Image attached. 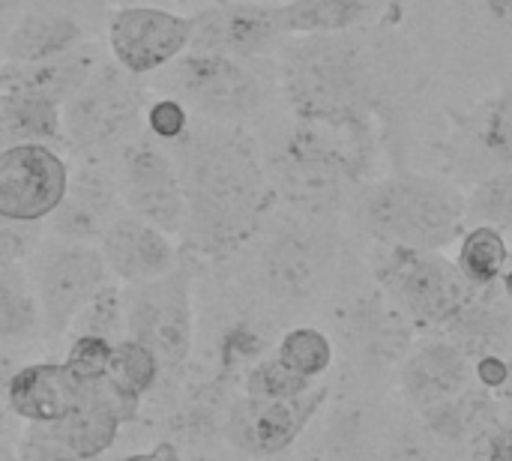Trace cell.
<instances>
[{"instance_id":"d4e9b609","label":"cell","mask_w":512,"mask_h":461,"mask_svg":"<svg viewBox=\"0 0 512 461\" xmlns=\"http://www.w3.org/2000/svg\"><path fill=\"white\" fill-rule=\"evenodd\" d=\"M378 0H285L279 3L288 36L345 33L366 27L375 18Z\"/></svg>"},{"instance_id":"5b68a950","label":"cell","mask_w":512,"mask_h":461,"mask_svg":"<svg viewBox=\"0 0 512 461\" xmlns=\"http://www.w3.org/2000/svg\"><path fill=\"white\" fill-rule=\"evenodd\" d=\"M372 273L387 303L414 327L426 330H453L483 291L480 285L468 282L456 261L444 258L441 252L375 243Z\"/></svg>"},{"instance_id":"9a60e30c","label":"cell","mask_w":512,"mask_h":461,"mask_svg":"<svg viewBox=\"0 0 512 461\" xmlns=\"http://www.w3.org/2000/svg\"><path fill=\"white\" fill-rule=\"evenodd\" d=\"M123 201L114 177V165L99 159H84L72 168L66 198L45 219V234L63 243L99 246L102 234L117 216H123Z\"/></svg>"},{"instance_id":"5bb4252c","label":"cell","mask_w":512,"mask_h":461,"mask_svg":"<svg viewBox=\"0 0 512 461\" xmlns=\"http://www.w3.org/2000/svg\"><path fill=\"white\" fill-rule=\"evenodd\" d=\"M324 396L327 387H312L297 399H258L243 393L228 414V441L246 456L273 459L300 441L321 411Z\"/></svg>"},{"instance_id":"44dd1931","label":"cell","mask_w":512,"mask_h":461,"mask_svg":"<svg viewBox=\"0 0 512 461\" xmlns=\"http://www.w3.org/2000/svg\"><path fill=\"white\" fill-rule=\"evenodd\" d=\"M453 117V144L492 171L512 168V84Z\"/></svg>"},{"instance_id":"d590c367","label":"cell","mask_w":512,"mask_h":461,"mask_svg":"<svg viewBox=\"0 0 512 461\" xmlns=\"http://www.w3.org/2000/svg\"><path fill=\"white\" fill-rule=\"evenodd\" d=\"M120 461H183V456H180V450L174 444L162 441L150 453H132V456H123Z\"/></svg>"},{"instance_id":"4316f807","label":"cell","mask_w":512,"mask_h":461,"mask_svg":"<svg viewBox=\"0 0 512 461\" xmlns=\"http://www.w3.org/2000/svg\"><path fill=\"white\" fill-rule=\"evenodd\" d=\"M276 357L294 375L306 381H321L333 366V342L318 327H294L279 339Z\"/></svg>"},{"instance_id":"74e56055","label":"cell","mask_w":512,"mask_h":461,"mask_svg":"<svg viewBox=\"0 0 512 461\" xmlns=\"http://www.w3.org/2000/svg\"><path fill=\"white\" fill-rule=\"evenodd\" d=\"M483 3H486L489 15H492L498 24H504V27H510L512 30V0H483Z\"/></svg>"},{"instance_id":"484cf974","label":"cell","mask_w":512,"mask_h":461,"mask_svg":"<svg viewBox=\"0 0 512 461\" xmlns=\"http://www.w3.org/2000/svg\"><path fill=\"white\" fill-rule=\"evenodd\" d=\"M507 258H510L507 237H504V231H498L492 225H471L459 237L456 267L465 273L468 282H474L480 288L501 285Z\"/></svg>"},{"instance_id":"1f68e13d","label":"cell","mask_w":512,"mask_h":461,"mask_svg":"<svg viewBox=\"0 0 512 461\" xmlns=\"http://www.w3.org/2000/svg\"><path fill=\"white\" fill-rule=\"evenodd\" d=\"M144 129L150 132V138H156L159 144H180L189 129H192V111L174 99V96H159L144 108Z\"/></svg>"},{"instance_id":"8992f818","label":"cell","mask_w":512,"mask_h":461,"mask_svg":"<svg viewBox=\"0 0 512 461\" xmlns=\"http://www.w3.org/2000/svg\"><path fill=\"white\" fill-rule=\"evenodd\" d=\"M144 90L114 60H99L84 87L63 105L66 147L84 153L117 150L144 129Z\"/></svg>"},{"instance_id":"9c48e42d","label":"cell","mask_w":512,"mask_h":461,"mask_svg":"<svg viewBox=\"0 0 512 461\" xmlns=\"http://www.w3.org/2000/svg\"><path fill=\"white\" fill-rule=\"evenodd\" d=\"M114 177L123 210L168 237H183L186 195L174 156L150 135H135L117 147Z\"/></svg>"},{"instance_id":"60d3db41","label":"cell","mask_w":512,"mask_h":461,"mask_svg":"<svg viewBox=\"0 0 512 461\" xmlns=\"http://www.w3.org/2000/svg\"><path fill=\"white\" fill-rule=\"evenodd\" d=\"M12 3H24V0H0V9H9Z\"/></svg>"},{"instance_id":"d6986e66","label":"cell","mask_w":512,"mask_h":461,"mask_svg":"<svg viewBox=\"0 0 512 461\" xmlns=\"http://www.w3.org/2000/svg\"><path fill=\"white\" fill-rule=\"evenodd\" d=\"M78 402V387L60 363H21L9 381V411L21 426L63 420Z\"/></svg>"},{"instance_id":"ffe728a7","label":"cell","mask_w":512,"mask_h":461,"mask_svg":"<svg viewBox=\"0 0 512 461\" xmlns=\"http://www.w3.org/2000/svg\"><path fill=\"white\" fill-rule=\"evenodd\" d=\"M99 60H102L99 48L81 42L78 48L42 63H0V87L33 93L63 108L84 87V81L93 75Z\"/></svg>"},{"instance_id":"8fae6325","label":"cell","mask_w":512,"mask_h":461,"mask_svg":"<svg viewBox=\"0 0 512 461\" xmlns=\"http://www.w3.org/2000/svg\"><path fill=\"white\" fill-rule=\"evenodd\" d=\"M108 54L135 78L156 75L192 45V15H177L153 3L120 6L108 18Z\"/></svg>"},{"instance_id":"e0dca14e","label":"cell","mask_w":512,"mask_h":461,"mask_svg":"<svg viewBox=\"0 0 512 461\" xmlns=\"http://www.w3.org/2000/svg\"><path fill=\"white\" fill-rule=\"evenodd\" d=\"M348 180L339 168H333L318 153L306 150L294 138H285L276 156V183L279 195L288 207L303 219H327L333 222L348 198Z\"/></svg>"},{"instance_id":"8d00e7d4","label":"cell","mask_w":512,"mask_h":461,"mask_svg":"<svg viewBox=\"0 0 512 461\" xmlns=\"http://www.w3.org/2000/svg\"><path fill=\"white\" fill-rule=\"evenodd\" d=\"M384 461H435L432 453H426L423 447H414V444H399L387 453Z\"/></svg>"},{"instance_id":"4fadbf2b","label":"cell","mask_w":512,"mask_h":461,"mask_svg":"<svg viewBox=\"0 0 512 461\" xmlns=\"http://www.w3.org/2000/svg\"><path fill=\"white\" fill-rule=\"evenodd\" d=\"M288 42L279 3L228 0L192 15L189 51H210L240 60H267Z\"/></svg>"},{"instance_id":"ab89813d","label":"cell","mask_w":512,"mask_h":461,"mask_svg":"<svg viewBox=\"0 0 512 461\" xmlns=\"http://www.w3.org/2000/svg\"><path fill=\"white\" fill-rule=\"evenodd\" d=\"M507 357H510V384H507L504 396H507V399H512V348H510V354H507Z\"/></svg>"},{"instance_id":"f35d334b","label":"cell","mask_w":512,"mask_h":461,"mask_svg":"<svg viewBox=\"0 0 512 461\" xmlns=\"http://www.w3.org/2000/svg\"><path fill=\"white\" fill-rule=\"evenodd\" d=\"M501 288H504V294H507V300H510L512 306V249L510 258H507V267H504V276H501Z\"/></svg>"},{"instance_id":"3957f363","label":"cell","mask_w":512,"mask_h":461,"mask_svg":"<svg viewBox=\"0 0 512 461\" xmlns=\"http://www.w3.org/2000/svg\"><path fill=\"white\" fill-rule=\"evenodd\" d=\"M354 213L378 246L444 252L465 234L468 195L447 177L396 168L357 186Z\"/></svg>"},{"instance_id":"ac0fdd59","label":"cell","mask_w":512,"mask_h":461,"mask_svg":"<svg viewBox=\"0 0 512 461\" xmlns=\"http://www.w3.org/2000/svg\"><path fill=\"white\" fill-rule=\"evenodd\" d=\"M99 252L105 258L108 276L123 288L162 279L180 267L174 237L129 213L111 222V228L99 240Z\"/></svg>"},{"instance_id":"ba28073f","label":"cell","mask_w":512,"mask_h":461,"mask_svg":"<svg viewBox=\"0 0 512 461\" xmlns=\"http://www.w3.org/2000/svg\"><path fill=\"white\" fill-rule=\"evenodd\" d=\"M27 273L39 297L45 336H66L78 312L114 282L99 246L63 243L54 237H45L39 252L27 261Z\"/></svg>"},{"instance_id":"83f0119b","label":"cell","mask_w":512,"mask_h":461,"mask_svg":"<svg viewBox=\"0 0 512 461\" xmlns=\"http://www.w3.org/2000/svg\"><path fill=\"white\" fill-rule=\"evenodd\" d=\"M159 375H162V366H159V360H156V354L150 348H144L141 342H135L129 336L114 345L108 378L114 381V387L123 396L141 402L156 387Z\"/></svg>"},{"instance_id":"7a4b0ae2","label":"cell","mask_w":512,"mask_h":461,"mask_svg":"<svg viewBox=\"0 0 512 461\" xmlns=\"http://www.w3.org/2000/svg\"><path fill=\"white\" fill-rule=\"evenodd\" d=\"M279 90L294 120L369 117L390 129L399 102L381 51L357 27L345 33L294 36L276 54Z\"/></svg>"},{"instance_id":"277c9868","label":"cell","mask_w":512,"mask_h":461,"mask_svg":"<svg viewBox=\"0 0 512 461\" xmlns=\"http://www.w3.org/2000/svg\"><path fill=\"white\" fill-rule=\"evenodd\" d=\"M156 75L165 96L180 99L201 120L225 126L258 114L279 87V69L270 57L240 60L210 51H186Z\"/></svg>"},{"instance_id":"2e32d148","label":"cell","mask_w":512,"mask_h":461,"mask_svg":"<svg viewBox=\"0 0 512 461\" xmlns=\"http://www.w3.org/2000/svg\"><path fill=\"white\" fill-rule=\"evenodd\" d=\"M471 378L474 363L468 351L450 339H429L417 345L399 369L405 399L414 411L432 420L465 402V396L471 393Z\"/></svg>"},{"instance_id":"7c38bea8","label":"cell","mask_w":512,"mask_h":461,"mask_svg":"<svg viewBox=\"0 0 512 461\" xmlns=\"http://www.w3.org/2000/svg\"><path fill=\"white\" fill-rule=\"evenodd\" d=\"M72 168L57 147L15 144L0 150V216L45 222L66 198Z\"/></svg>"},{"instance_id":"d6a6232c","label":"cell","mask_w":512,"mask_h":461,"mask_svg":"<svg viewBox=\"0 0 512 461\" xmlns=\"http://www.w3.org/2000/svg\"><path fill=\"white\" fill-rule=\"evenodd\" d=\"M45 237V222H18L0 216V264H27Z\"/></svg>"},{"instance_id":"52a82bcc","label":"cell","mask_w":512,"mask_h":461,"mask_svg":"<svg viewBox=\"0 0 512 461\" xmlns=\"http://www.w3.org/2000/svg\"><path fill=\"white\" fill-rule=\"evenodd\" d=\"M126 303V336L150 348L162 372L180 369L195 342V303L192 273L180 264L174 273L132 285L123 291Z\"/></svg>"},{"instance_id":"7402d4cb","label":"cell","mask_w":512,"mask_h":461,"mask_svg":"<svg viewBox=\"0 0 512 461\" xmlns=\"http://www.w3.org/2000/svg\"><path fill=\"white\" fill-rule=\"evenodd\" d=\"M84 27L63 9H30L18 15L3 42V63H42L78 48Z\"/></svg>"},{"instance_id":"cb8c5ba5","label":"cell","mask_w":512,"mask_h":461,"mask_svg":"<svg viewBox=\"0 0 512 461\" xmlns=\"http://www.w3.org/2000/svg\"><path fill=\"white\" fill-rule=\"evenodd\" d=\"M39 336L45 324L27 264H0V348H21Z\"/></svg>"},{"instance_id":"7bdbcfd3","label":"cell","mask_w":512,"mask_h":461,"mask_svg":"<svg viewBox=\"0 0 512 461\" xmlns=\"http://www.w3.org/2000/svg\"><path fill=\"white\" fill-rule=\"evenodd\" d=\"M0 447H3V438H0Z\"/></svg>"},{"instance_id":"f546056e","label":"cell","mask_w":512,"mask_h":461,"mask_svg":"<svg viewBox=\"0 0 512 461\" xmlns=\"http://www.w3.org/2000/svg\"><path fill=\"white\" fill-rule=\"evenodd\" d=\"M471 225L512 231V168L486 174L468 192V228Z\"/></svg>"},{"instance_id":"603a6c76","label":"cell","mask_w":512,"mask_h":461,"mask_svg":"<svg viewBox=\"0 0 512 461\" xmlns=\"http://www.w3.org/2000/svg\"><path fill=\"white\" fill-rule=\"evenodd\" d=\"M15 144L66 147L63 108L42 96L0 87V150Z\"/></svg>"},{"instance_id":"30bf717a","label":"cell","mask_w":512,"mask_h":461,"mask_svg":"<svg viewBox=\"0 0 512 461\" xmlns=\"http://www.w3.org/2000/svg\"><path fill=\"white\" fill-rule=\"evenodd\" d=\"M336 255L339 237L333 225L327 219L297 216L270 234L258 261V279L273 300L303 303L330 279Z\"/></svg>"},{"instance_id":"836d02e7","label":"cell","mask_w":512,"mask_h":461,"mask_svg":"<svg viewBox=\"0 0 512 461\" xmlns=\"http://www.w3.org/2000/svg\"><path fill=\"white\" fill-rule=\"evenodd\" d=\"M15 369H18V363L12 360V354L6 348H0V438H6L9 432L21 435V429H24L9 411V381H12Z\"/></svg>"},{"instance_id":"b9f144b4","label":"cell","mask_w":512,"mask_h":461,"mask_svg":"<svg viewBox=\"0 0 512 461\" xmlns=\"http://www.w3.org/2000/svg\"><path fill=\"white\" fill-rule=\"evenodd\" d=\"M135 3H141V0H123V6H135Z\"/></svg>"},{"instance_id":"6da1fadb","label":"cell","mask_w":512,"mask_h":461,"mask_svg":"<svg viewBox=\"0 0 512 461\" xmlns=\"http://www.w3.org/2000/svg\"><path fill=\"white\" fill-rule=\"evenodd\" d=\"M186 195V243L210 258H228L261 228L276 189L252 135L240 126L201 123L174 144Z\"/></svg>"},{"instance_id":"e575fe53","label":"cell","mask_w":512,"mask_h":461,"mask_svg":"<svg viewBox=\"0 0 512 461\" xmlns=\"http://www.w3.org/2000/svg\"><path fill=\"white\" fill-rule=\"evenodd\" d=\"M480 461H512V426L489 432L486 444L480 447Z\"/></svg>"},{"instance_id":"f1b7e54d","label":"cell","mask_w":512,"mask_h":461,"mask_svg":"<svg viewBox=\"0 0 512 461\" xmlns=\"http://www.w3.org/2000/svg\"><path fill=\"white\" fill-rule=\"evenodd\" d=\"M66 336H99L108 342H123L126 339V303H123V288L117 282H108L72 321Z\"/></svg>"},{"instance_id":"4dcf8cb0","label":"cell","mask_w":512,"mask_h":461,"mask_svg":"<svg viewBox=\"0 0 512 461\" xmlns=\"http://www.w3.org/2000/svg\"><path fill=\"white\" fill-rule=\"evenodd\" d=\"M312 387H318V381H306V378L294 375L288 366L279 363V357H267V360L255 363L243 381V393L258 396V399H297V396L309 393Z\"/></svg>"}]
</instances>
